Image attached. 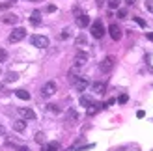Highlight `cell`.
<instances>
[{
	"label": "cell",
	"mask_w": 153,
	"mask_h": 151,
	"mask_svg": "<svg viewBox=\"0 0 153 151\" xmlns=\"http://www.w3.org/2000/svg\"><path fill=\"white\" fill-rule=\"evenodd\" d=\"M90 32H91V36H94L95 39H101V37L105 36V26H103V21H101V19H97V21L91 22Z\"/></svg>",
	"instance_id": "1"
},
{
	"label": "cell",
	"mask_w": 153,
	"mask_h": 151,
	"mask_svg": "<svg viewBox=\"0 0 153 151\" xmlns=\"http://www.w3.org/2000/svg\"><path fill=\"white\" fill-rule=\"evenodd\" d=\"M26 37V30L25 28H13L10 37H7V41L10 43H17V41H22Z\"/></svg>",
	"instance_id": "2"
},
{
	"label": "cell",
	"mask_w": 153,
	"mask_h": 151,
	"mask_svg": "<svg viewBox=\"0 0 153 151\" xmlns=\"http://www.w3.org/2000/svg\"><path fill=\"white\" fill-rule=\"evenodd\" d=\"M56 90H58L56 82H54V80H49V82H45V84H43V88H41V95H43V97H52V95L56 93Z\"/></svg>",
	"instance_id": "3"
},
{
	"label": "cell",
	"mask_w": 153,
	"mask_h": 151,
	"mask_svg": "<svg viewBox=\"0 0 153 151\" xmlns=\"http://www.w3.org/2000/svg\"><path fill=\"white\" fill-rule=\"evenodd\" d=\"M30 43L34 45V47L37 49H45V47H49V37H45V36H32L30 37Z\"/></svg>",
	"instance_id": "4"
},
{
	"label": "cell",
	"mask_w": 153,
	"mask_h": 151,
	"mask_svg": "<svg viewBox=\"0 0 153 151\" xmlns=\"http://www.w3.org/2000/svg\"><path fill=\"white\" fill-rule=\"evenodd\" d=\"M114 64H116V60H114V56H106L101 64H99V69H101L103 73H110L112 71V67Z\"/></svg>",
	"instance_id": "5"
},
{
	"label": "cell",
	"mask_w": 153,
	"mask_h": 151,
	"mask_svg": "<svg viewBox=\"0 0 153 151\" xmlns=\"http://www.w3.org/2000/svg\"><path fill=\"white\" fill-rule=\"evenodd\" d=\"M108 34H110V37H112L114 41H120L121 36H123V34H121V28L118 24H110L108 26Z\"/></svg>",
	"instance_id": "6"
},
{
	"label": "cell",
	"mask_w": 153,
	"mask_h": 151,
	"mask_svg": "<svg viewBox=\"0 0 153 151\" xmlns=\"http://www.w3.org/2000/svg\"><path fill=\"white\" fill-rule=\"evenodd\" d=\"M19 114L22 116V119H36V112L32 110V108H26V107H21L19 110Z\"/></svg>",
	"instance_id": "7"
},
{
	"label": "cell",
	"mask_w": 153,
	"mask_h": 151,
	"mask_svg": "<svg viewBox=\"0 0 153 151\" xmlns=\"http://www.w3.org/2000/svg\"><path fill=\"white\" fill-rule=\"evenodd\" d=\"M73 86L79 90V92H84V90L88 88V80H86V78H82V77H76V78L73 80Z\"/></svg>",
	"instance_id": "8"
},
{
	"label": "cell",
	"mask_w": 153,
	"mask_h": 151,
	"mask_svg": "<svg viewBox=\"0 0 153 151\" xmlns=\"http://www.w3.org/2000/svg\"><path fill=\"white\" fill-rule=\"evenodd\" d=\"M2 22H6V24H17V22H19V15L6 13V15H2Z\"/></svg>",
	"instance_id": "9"
},
{
	"label": "cell",
	"mask_w": 153,
	"mask_h": 151,
	"mask_svg": "<svg viewBox=\"0 0 153 151\" xmlns=\"http://www.w3.org/2000/svg\"><path fill=\"white\" fill-rule=\"evenodd\" d=\"M88 62V54L86 52H76V56H75V67H80Z\"/></svg>",
	"instance_id": "10"
},
{
	"label": "cell",
	"mask_w": 153,
	"mask_h": 151,
	"mask_svg": "<svg viewBox=\"0 0 153 151\" xmlns=\"http://www.w3.org/2000/svg\"><path fill=\"white\" fill-rule=\"evenodd\" d=\"M88 24H90V17H88V15H84V13H80L79 17H76V26L86 28Z\"/></svg>",
	"instance_id": "11"
},
{
	"label": "cell",
	"mask_w": 153,
	"mask_h": 151,
	"mask_svg": "<svg viewBox=\"0 0 153 151\" xmlns=\"http://www.w3.org/2000/svg\"><path fill=\"white\" fill-rule=\"evenodd\" d=\"M91 90H94L97 95H103V93H105V90H106V84H105V82H94Z\"/></svg>",
	"instance_id": "12"
},
{
	"label": "cell",
	"mask_w": 153,
	"mask_h": 151,
	"mask_svg": "<svg viewBox=\"0 0 153 151\" xmlns=\"http://www.w3.org/2000/svg\"><path fill=\"white\" fill-rule=\"evenodd\" d=\"M80 107H86V108H90L91 104H94V99H91L90 95H80Z\"/></svg>",
	"instance_id": "13"
},
{
	"label": "cell",
	"mask_w": 153,
	"mask_h": 151,
	"mask_svg": "<svg viewBox=\"0 0 153 151\" xmlns=\"http://www.w3.org/2000/svg\"><path fill=\"white\" fill-rule=\"evenodd\" d=\"M30 22H32V24L34 26H37V24H39V22H41V13L39 11H32V15H30Z\"/></svg>",
	"instance_id": "14"
},
{
	"label": "cell",
	"mask_w": 153,
	"mask_h": 151,
	"mask_svg": "<svg viewBox=\"0 0 153 151\" xmlns=\"http://www.w3.org/2000/svg\"><path fill=\"white\" fill-rule=\"evenodd\" d=\"M43 151H60V142H49V144H45Z\"/></svg>",
	"instance_id": "15"
},
{
	"label": "cell",
	"mask_w": 153,
	"mask_h": 151,
	"mask_svg": "<svg viewBox=\"0 0 153 151\" xmlns=\"http://www.w3.org/2000/svg\"><path fill=\"white\" fill-rule=\"evenodd\" d=\"M25 129H26V121H25V119H19V121H15V123H13V131L22 132Z\"/></svg>",
	"instance_id": "16"
},
{
	"label": "cell",
	"mask_w": 153,
	"mask_h": 151,
	"mask_svg": "<svg viewBox=\"0 0 153 151\" xmlns=\"http://www.w3.org/2000/svg\"><path fill=\"white\" fill-rule=\"evenodd\" d=\"M15 95H17L19 99H22V101H28V99H30V93L26 92V90H17V92H15Z\"/></svg>",
	"instance_id": "17"
},
{
	"label": "cell",
	"mask_w": 153,
	"mask_h": 151,
	"mask_svg": "<svg viewBox=\"0 0 153 151\" xmlns=\"http://www.w3.org/2000/svg\"><path fill=\"white\" fill-rule=\"evenodd\" d=\"M47 110L52 112V114H60V112H62V108H60L58 104H47Z\"/></svg>",
	"instance_id": "18"
},
{
	"label": "cell",
	"mask_w": 153,
	"mask_h": 151,
	"mask_svg": "<svg viewBox=\"0 0 153 151\" xmlns=\"http://www.w3.org/2000/svg\"><path fill=\"white\" fill-rule=\"evenodd\" d=\"M34 140L37 142V144H43V142H45V134H43V132H36Z\"/></svg>",
	"instance_id": "19"
},
{
	"label": "cell",
	"mask_w": 153,
	"mask_h": 151,
	"mask_svg": "<svg viewBox=\"0 0 153 151\" xmlns=\"http://www.w3.org/2000/svg\"><path fill=\"white\" fill-rule=\"evenodd\" d=\"M75 43H76V47H80V45H86V37H84V36H79V37L75 39Z\"/></svg>",
	"instance_id": "20"
},
{
	"label": "cell",
	"mask_w": 153,
	"mask_h": 151,
	"mask_svg": "<svg viewBox=\"0 0 153 151\" xmlns=\"http://www.w3.org/2000/svg\"><path fill=\"white\" fill-rule=\"evenodd\" d=\"M17 78H19V75H17V73H10V75L6 77V80H7V82H15Z\"/></svg>",
	"instance_id": "21"
},
{
	"label": "cell",
	"mask_w": 153,
	"mask_h": 151,
	"mask_svg": "<svg viewBox=\"0 0 153 151\" xmlns=\"http://www.w3.org/2000/svg\"><path fill=\"white\" fill-rule=\"evenodd\" d=\"M6 60H7V50L0 49V62H6Z\"/></svg>",
	"instance_id": "22"
},
{
	"label": "cell",
	"mask_w": 153,
	"mask_h": 151,
	"mask_svg": "<svg viewBox=\"0 0 153 151\" xmlns=\"http://www.w3.org/2000/svg\"><path fill=\"white\" fill-rule=\"evenodd\" d=\"M118 17H120V19H127V10L120 7V10H118Z\"/></svg>",
	"instance_id": "23"
},
{
	"label": "cell",
	"mask_w": 153,
	"mask_h": 151,
	"mask_svg": "<svg viewBox=\"0 0 153 151\" xmlns=\"http://www.w3.org/2000/svg\"><path fill=\"white\" fill-rule=\"evenodd\" d=\"M133 21H134V22H136L138 26H142V28L146 26V21H144V19H140V17H133Z\"/></svg>",
	"instance_id": "24"
},
{
	"label": "cell",
	"mask_w": 153,
	"mask_h": 151,
	"mask_svg": "<svg viewBox=\"0 0 153 151\" xmlns=\"http://www.w3.org/2000/svg\"><path fill=\"white\" fill-rule=\"evenodd\" d=\"M146 10L153 15V0H146Z\"/></svg>",
	"instance_id": "25"
},
{
	"label": "cell",
	"mask_w": 153,
	"mask_h": 151,
	"mask_svg": "<svg viewBox=\"0 0 153 151\" xmlns=\"http://www.w3.org/2000/svg\"><path fill=\"white\" fill-rule=\"evenodd\" d=\"M108 6H110V10H116V7L120 6V0H110Z\"/></svg>",
	"instance_id": "26"
},
{
	"label": "cell",
	"mask_w": 153,
	"mask_h": 151,
	"mask_svg": "<svg viewBox=\"0 0 153 151\" xmlns=\"http://www.w3.org/2000/svg\"><path fill=\"white\" fill-rule=\"evenodd\" d=\"M127 101H129V97H127L125 93H123V95H120V99H118V103H120V104H125Z\"/></svg>",
	"instance_id": "27"
},
{
	"label": "cell",
	"mask_w": 153,
	"mask_h": 151,
	"mask_svg": "<svg viewBox=\"0 0 153 151\" xmlns=\"http://www.w3.org/2000/svg\"><path fill=\"white\" fill-rule=\"evenodd\" d=\"M69 119H73V121H76V119H79V116H76L75 110H69Z\"/></svg>",
	"instance_id": "28"
},
{
	"label": "cell",
	"mask_w": 153,
	"mask_h": 151,
	"mask_svg": "<svg viewBox=\"0 0 153 151\" xmlns=\"http://www.w3.org/2000/svg\"><path fill=\"white\" fill-rule=\"evenodd\" d=\"M45 11H49V13L56 11V6H54V4H51V6H47V7H45Z\"/></svg>",
	"instance_id": "29"
},
{
	"label": "cell",
	"mask_w": 153,
	"mask_h": 151,
	"mask_svg": "<svg viewBox=\"0 0 153 151\" xmlns=\"http://www.w3.org/2000/svg\"><path fill=\"white\" fill-rule=\"evenodd\" d=\"M69 36H71V34H69V30H64V32L60 34V37H62V39H67Z\"/></svg>",
	"instance_id": "30"
},
{
	"label": "cell",
	"mask_w": 153,
	"mask_h": 151,
	"mask_svg": "<svg viewBox=\"0 0 153 151\" xmlns=\"http://www.w3.org/2000/svg\"><path fill=\"white\" fill-rule=\"evenodd\" d=\"M13 2H6V4H0V11H2V10H6V7H10Z\"/></svg>",
	"instance_id": "31"
},
{
	"label": "cell",
	"mask_w": 153,
	"mask_h": 151,
	"mask_svg": "<svg viewBox=\"0 0 153 151\" xmlns=\"http://www.w3.org/2000/svg\"><path fill=\"white\" fill-rule=\"evenodd\" d=\"M144 116H146V112H144V110H138V112H136V118H144Z\"/></svg>",
	"instance_id": "32"
},
{
	"label": "cell",
	"mask_w": 153,
	"mask_h": 151,
	"mask_svg": "<svg viewBox=\"0 0 153 151\" xmlns=\"http://www.w3.org/2000/svg\"><path fill=\"white\" fill-rule=\"evenodd\" d=\"M6 134V129H4V125H0V136H4Z\"/></svg>",
	"instance_id": "33"
},
{
	"label": "cell",
	"mask_w": 153,
	"mask_h": 151,
	"mask_svg": "<svg viewBox=\"0 0 153 151\" xmlns=\"http://www.w3.org/2000/svg\"><path fill=\"white\" fill-rule=\"evenodd\" d=\"M125 2H127V6H134L136 0H125Z\"/></svg>",
	"instance_id": "34"
},
{
	"label": "cell",
	"mask_w": 153,
	"mask_h": 151,
	"mask_svg": "<svg viewBox=\"0 0 153 151\" xmlns=\"http://www.w3.org/2000/svg\"><path fill=\"white\" fill-rule=\"evenodd\" d=\"M17 151H30V149H28V147H26V146H22V147H19V149H17Z\"/></svg>",
	"instance_id": "35"
},
{
	"label": "cell",
	"mask_w": 153,
	"mask_h": 151,
	"mask_svg": "<svg viewBox=\"0 0 153 151\" xmlns=\"http://www.w3.org/2000/svg\"><path fill=\"white\" fill-rule=\"evenodd\" d=\"M4 92H6V86H4V84H0V93H4Z\"/></svg>",
	"instance_id": "36"
},
{
	"label": "cell",
	"mask_w": 153,
	"mask_h": 151,
	"mask_svg": "<svg viewBox=\"0 0 153 151\" xmlns=\"http://www.w3.org/2000/svg\"><path fill=\"white\" fill-rule=\"evenodd\" d=\"M148 39H151V41H153V34H148Z\"/></svg>",
	"instance_id": "37"
}]
</instances>
